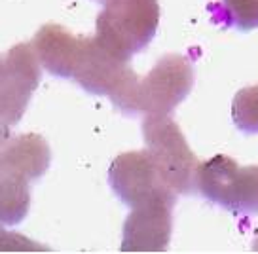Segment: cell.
I'll use <instances>...</instances> for the list:
<instances>
[{
	"label": "cell",
	"instance_id": "1",
	"mask_svg": "<svg viewBox=\"0 0 258 254\" xmlns=\"http://www.w3.org/2000/svg\"><path fill=\"white\" fill-rule=\"evenodd\" d=\"M34 51L55 76L74 78L89 93L108 95L121 110H131L137 74L97 36H74L61 25H44L34 36Z\"/></svg>",
	"mask_w": 258,
	"mask_h": 254
},
{
	"label": "cell",
	"instance_id": "2",
	"mask_svg": "<svg viewBox=\"0 0 258 254\" xmlns=\"http://www.w3.org/2000/svg\"><path fill=\"white\" fill-rule=\"evenodd\" d=\"M48 144L38 135H19L0 148V222L17 224L29 209V180L48 169Z\"/></svg>",
	"mask_w": 258,
	"mask_h": 254
},
{
	"label": "cell",
	"instance_id": "3",
	"mask_svg": "<svg viewBox=\"0 0 258 254\" xmlns=\"http://www.w3.org/2000/svg\"><path fill=\"white\" fill-rule=\"evenodd\" d=\"M160 23L158 0H106L97 17V38L123 61L152 40Z\"/></svg>",
	"mask_w": 258,
	"mask_h": 254
},
{
	"label": "cell",
	"instance_id": "4",
	"mask_svg": "<svg viewBox=\"0 0 258 254\" xmlns=\"http://www.w3.org/2000/svg\"><path fill=\"white\" fill-rule=\"evenodd\" d=\"M145 141L154 165L163 182L177 194H188L196 188L200 161L186 143L180 127L167 114H148L145 119Z\"/></svg>",
	"mask_w": 258,
	"mask_h": 254
},
{
	"label": "cell",
	"instance_id": "5",
	"mask_svg": "<svg viewBox=\"0 0 258 254\" xmlns=\"http://www.w3.org/2000/svg\"><path fill=\"white\" fill-rule=\"evenodd\" d=\"M196 186L209 201L235 215H258V165L241 167L220 154L200 163Z\"/></svg>",
	"mask_w": 258,
	"mask_h": 254
},
{
	"label": "cell",
	"instance_id": "6",
	"mask_svg": "<svg viewBox=\"0 0 258 254\" xmlns=\"http://www.w3.org/2000/svg\"><path fill=\"white\" fill-rule=\"evenodd\" d=\"M192 86V65L180 55H165L145 80L137 82L129 112L169 114L180 101H184Z\"/></svg>",
	"mask_w": 258,
	"mask_h": 254
},
{
	"label": "cell",
	"instance_id": "7",
	"mask_svg": "<svg viewBox=\"0 0 258 254\" xmlns=\"http://www.w3.org/2000/svg\"><path fill=\"white\" fill-rule=\"evenodd\" d=\"M38 82L40 69L31 46L19 44L0 61V148L8 141V129L23 116Z\"/></svg>",
	"mask_w": 258,
	"mask_h": 254
},
{
	"label": "cell",
	"instance_id": "8",
	"mask_svg": "<svg viewBox=\"0 0 258 254\" xmlns=\"http://www.w3.org/2000/svg\"><path fill=\"white\" fill-rule=\"evenodd\" d=\"M177 194L165 192L133 207L123 228V252H161L171 239V209Z\"/></svg>",
	"mask_w": 258,
	"mask_h": 254
},
{
	"label": "cell",
	"instance_id": "9",
	"mask_svg": "<svg viewBox=\"0 0 258 254\" xmlns=\"http://www.w3.org/2000/svg\"><path fill=\"white\" fill-rule=\"evenodd\" d=\"M110 184L114 192L131 207L141 205L165 192H173L163 182L148 152H127L118 156L110 167Z\"/></svg>",
	"mask_w": 258,
	"mask_h": 254
},
{
	"label": "cell",
	"instance_id": "10",
	"mask_svg": "<svg viewBox=\"0 0 258 254\" xmlns=\"http://www.w3.org/2000/svg\"><path fill=\"white\" fill-rule=\"evenodd\" d=\"M235 125L245 133H258V84L237 91L232 103Z\"/></svg>",
	"mask_w": 258,
	"mask_h": 254
},
{
	"label": "cell",
	"instance_id": "11",
	"mask_svg": "<svg viewBox=\"0 0 258 254\" xmlns=\"http://www.w3.org/2000/svg\"><path fill=\"white\" fill-rule=\"evenodd\" d=\"M222 14L241 31L258 27V0H222Z\"/></svg>",
	"mask_w": 258,
	"mask_h": 254
},
{
	"label": "cell",
	"instance_id": "12",
	"mask_svg": "<svg viewBox=\"0 0 258 254\" xmlns=\"http://www.w3.org/2000/svg\"><path fill=\"white\" fill-rule=\"evenodd\" d=\"M2 245L6 246V250H36V246L31 245V241L0 230V250H4Z\"/></svg>",
	"mask_w": 258,
	"mask_h": 254
}]
</instances>
